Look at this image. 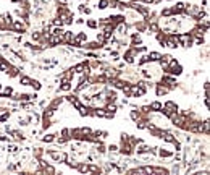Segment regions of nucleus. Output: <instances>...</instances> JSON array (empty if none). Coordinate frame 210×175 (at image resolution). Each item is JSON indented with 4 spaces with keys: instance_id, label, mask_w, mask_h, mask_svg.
Instances as JSON below:
<instances>
[{
    "instance_id": "obj_1",
    "label": "nucleus",
    "mask_w": 210,
    "mask_h": 175,
    "mask_svg": "<svg viewBox=\"0 0 210 175\" xmlns=\"http://www.w3.org/2000/svg\"><path fill=\"white\" fill-rule=\"evenodd\" d=\"M149 60H160L162 55L158 54V52H152V54H149V57H147Z\"/></svg>"
},
{
    "instance_id": "obj_2",
    "label": "nucleus",
    "mask_w": 210,
    "mask_h": 175,
    "mask_svg": "<svg viewBox=\"0 0 210 175\" xmlns=\"http://www.w3.org/2000/svg\"><path fill=\"white\" fill-rule=\"evenodd\" d=\"M179 41H181L186 47H189V44H191V39H189L188 36H179Z\"/></svg>"
},
{
    "instance_id": "obj_3",
    "label": "nucleus",
    "mask_w": 210,
    "mask_h": 175,
    "mask_svg": "<svg viewBox=\"0 0 210 175\" xmlns=\"http://www.w3.org/2000/svg\"><path fill=\"white\" fill-rule=\"evenodd\" d=\"M108 3H110V0H100V2H99V8H107L108 7Z\"/></svg>"
},
{
    "instance_id": "obj_4",
    "label": "nucleus",
    "mask_w": 210,
    "mask_h": 175,
    "mask_svg": "<svg viewBox=\"0 0 210 175\" xmlns=\"http://www.w3.org/2000/svg\"><path fill=\"white\" fill-rule=\"evenodd\" d=\"M82 70H86V65H84V63H79V65L75 68L76 73H82Z\"/></svg>"
},
{
    "instance_id": "obj_5",
    "label": "nucleus",
    "mask_w": 210,
    "mask_h": 175,
    "mask_svg": "<svg viewBox=\"0 0 210 175\" xmlns=\"http://www.w3.org/2000/svg\"><path fill=\"white\" fill-rule=\"evenodd\" d=\"M167 44H168V47H176V45H178V41H176V39H170Z\"/></svg>"
},
{
    "instance_id": "obj_6",
    "label": "nucleus",
    "mask_w": 210,
    "mask_h": 175,
    "mask_svg": "<svg viewBox=\"0 0 210 175\" xmlns=\"http://www.w3.org/2000/svg\"><path fill=\"white\" fill-rule=\"evenodd\" d=\"M134 8H136V10H139L141 13H142V15H147V8H144V7H141V5H136Z\"/></svg>"
},
{
    "instance_id": "obj_7",
    "label": "nucleus",
    "mask_w": 210,
    "mask_h": 175,
    "mask_svg": "<svg viewBox=\"0 0 210 175\" xmlns=\"http://www.w3.org/2000/svg\"><path fill=\"white\" fill-rule=\"evenodd\" d=\"M150 109H154V110H158V109H162V104H160V102H152Z\"/></svg>"
},
{
    "instance_id": "obj_8",
    "label": "nucleus",
    "mask_w": 210,
    "mask_h": 175,
    "mask_svg": "<svg viewBox=\"0 0 210 175\" xmlns=\"http://www.w3.org/2000/svg\"><path fill=\"white\" fill-rule=\"evenodd\" d=\"M60 41H61V37H60V36H57V37H50V42H52V44H58Z\"/></svg>"
},
{
    "instance_id": "obj_9",
    "label": "nucleus",
    "mask_w": 210,
    "mask_h": 175,
    "mask_svg": "<svg viewBox=\"0 0 210 175\" xmlns=\"http://www.w3.org/2000/svg\"><path fill=\"white\" fill-rule=\"evenodd\" d=\"M157 93H158V94H160V96H162V94H165V93H168V89H167V88H158V89H157Z\"/></svg>"
},
{
    "instance_id": "obj_10",
    "label": "nucleus",
    "mask_w": 210,
    "mask_h": 175,
    "mask_svg": "<svg viewBox=\"0 0 210 175\" xmlns=\"http://www.w3.org/2000/svg\"><path fill=\"white\" fill-rule=\"evenodd\" d=\"M165 139H167V141H170V143H173V141H175L173 135H170V133H167V135H165Z\"/></svg>"
},
{
    "instance_id": "obj_11",
    "label": "nucleus",
    "mask_w": 210,
    "mask_h": 175,
    "mask_svg": "<svg viewBox=\"0 0 210 175\" xmlns=\"http://www.w3.org/2000/svg\"><path fill=\"white\" fill-rule=\"evenodd\" d=\"M0 70H8V65H7L5 62H2V60H0Z\"/></svg>"
},
{
    "instance_id": "obj_12",
    "label": "nucleus",
    "mask_w": 210,
    "mask_h": 175,
    "mask_svg": "<svg viewBox=\"0 0 210 175\" xmlns=\"http://www.w3.org/2000/svg\"><path fill=\"white\" fill-rule=\"evenodd\" d=\"M13 28H15V29H23V24H21V23H18V21H16L15 24H13Z\"/></svg>"
},
{
    "instance_id": "obj_13",
    "label": "nucleus",
    "mask_w": 210,
    "mask_h": 175,
    "mask_svg": "<svg viewBox=\"0 0 210 175\" xmlns=\"http://www.w3.org/2000/svg\"><path fill=\"white\" fill-rule=\"evenodd\" d=\"M21 83H24V84H29V83H31V80H29V78H26V76H23V78H21Z\"/></svg>"
},
{
    "instance_id": "obj_14",
    "label": "nucleus",
    "mask_w": 210,
    "mask_h": 175,
    "mask_svg": "<svg viewBox=\"0 0 210 175\" xmlns=\"http://www.w3.org/2000/svg\"><path fill=\"white\" fill-rule=\"evenodd\" d=\"M87 86V81H82V83H81V84H79V86H78V89H79V91H81V89H84V88H86Z\"/></svg>"
},
{
    "instance_id": "obj_15",
    "label": "nucleus",
    "mask_w": 210,
    "mask_h": 175,
    "mask_svg": "<svg viewBox=\"0 0 210 175\" xmlns=\"http://www.w3.org/2000/svg\"><path fill=\"white\" fill-rule=\"evenodd\" d=\"M3 93H5L7 96H10V94H11V88H5V89H3Z\"/></svg>"
},
{
    "instance_id": "obj_16",
    "label": "nucleus",
    "mask_w": 210,
    "mask_h": 175,
    "mask_svg": "<svg viewBox=\"0 0 210 175\" xmlns=\"http://www.w3.org/2000/svg\"><path fill=\"white\" fill-rule=\"evenodd\" d=\"M108 112H112V114H115V110H116V109H115V105H108Z\"/></svg>"
},
{
    "instance_id": "obj_17",
    "label": "nucleus",
    "mask_w": 210,
    "mask_h": 175,
    "mask_svg": "<svg viewBox=\"0 0 210 175\" xmlns=\"http://www.w3.org/2000/svg\"><path fill=\"white\" fill-rule=\"evenodd\" d=\"M61 89H63V91H68V89H70V84H68V83H65L63 86H61Z\"/></svg>"
},
{
    "instance_id": "obj_18",
    "label": "nucleus",
    "mask_w": 210,
    "mask_h": 175,
    "mask_svg": "<svg viewBox=\"0 0 210 175\" xmlns=\"http://www.w3.org/2000/svg\"><path fill=\"white\" fill-rule=\"evenodd\" d=\"M10 75H11V76H16V75H18V70H16V68H13V70L10 71Z\"/></svg>"
},
{
    "instance_id": "obj_19",
    "label": "nucleus",
    "mask_w": 210,
    "mask_h": 175,
    "mask_svg": "<svg viewBox=\"0 0 210 175\" xmlns=\"http://www.w3.org/2000/svg\"><path fill=\"white\" fill-rule=\"evenodd\" d=\"M163 15H165V16H168V15H171V10H170V8H168V10H163Z\"/></svg>"
},
{
    "instance_id": "obj_20",
    "label": "nucleus",
    "mask_w": 210,
    "mask_h": 175,
    "mask_svg": "<svg viewBox=\"0 0 210 175\" xmlns=\"http://www.w3.org/2000/svg\"><path fill=\"white\" fill-rule=\"evenodd\" d=\"M52 139H54V138H52V135H48V136L44 138V141H52Z\"/></svg>"
},
{
    "instance_id": "obj_21",
    "label": "nucleus",
    "mask_w": 210,
    "mask_h": 175,
    "mask_svg": "<svg viewBox=\"0 0 210 175\" xmlns=\"http://www.w3.org/2000/svg\"><path fill=\"white\" fill-rule=\"evenodd\" d=\"M89 26H91V28H95L97 23H95V21H89Z\"/></svg>"
},
{
    "instance_id": "obj_22",
    "label": "nucleus",
    "mask_w": 210,
    "mask_h": 175,
    "mask_svg": "<svg viewBox=\"0 0 210 175\" xmlns=\"http://www.w3.org/2000/svg\"><path fill=\"white\" fill-rule=\"evenodd\" d=\"M71 37H73V36H71V33H66V41H71Z\"/></svg>"
}]
</instances>
